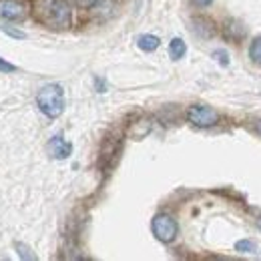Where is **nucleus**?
I'll list each match as a JSON object with an SVG mask.
<instances>
[{
  "mask_svg": "<svg viewBox=\"0 0 261 261\" xmlns=\"http://www.w3.org/2000/svg\"><path fill=\"white\" fill-rule=\"evenodd\" d=\"M33 16L46 29L63 31L72 22L70 6L66 0H33Z\"/></svg>",
  "mask_w": 261,
  "mask_h": 261,
  "instance_id": "1",
  "label": "nucleus"
},
{
  "mask_svg": "<svg viewBox=\"0 0 261 261\" xmlns=\"http://www.w3.org/2000/svg\"><path fill=\"white\" fill-rule=\"evenodd\" d=\"M36 105L46 117H50V119L61 117L63 111H65V91H63V87L55 85V83L44 85L36 95Z\"/></svg>",
  "mask_w": 261,
  "mask_h": 261,
  "instance_id": "2",
  "label": "nucleus"
},
{
  "mask_svg": "<svg viewBox=\"0 0 261 261\" xmlns=\"http://www.w3.org/2000/svg\"><path fill=\"white\" fill-rule=\"evenodd\" d=\"M187 119L191 125H195L199 129H207V127H213L219 123V113L207 105H193L187 111Z\"/></svg>",
  "mask_w": 261,
  "mask_h": 261,
  "instance_id": "3",
  "label": "nucleus"
},
{
  "mask_svg": "<svg viewBox=\"0 0 261 261\" xmlns=\"http://www.w3.org/2000/svg\"><path fill=\"white\" fill-rule=\"evenodd\" d=\"M153 233H155V237L159 239V241H163V243H171L175 237H177V233H179V225H177V221L171 217V215H167V213H159V215H155V219H153Z\"/></svg>",
  "mask_w": 261,
  "mask_h": 261,
  "instance_id": "4",
  "label": "nucleus"
},
{
  "mask_svg": "<svg viewBox=\"0 0 261 261\" xmlns=\"http://www.w3.org/2000/svg\"><path fill=\"white\" fill-rule=\"evenodd\" d=\"M27 16L24 0H0V18L4 20H22Z\"/></svg>",
  "mask_w": 261,
  "mask_h": 261,
  "instance_id": "5",
  "label": "nucleus"
},
{
  "mask_svg": "<svg viewBox=\"0 0 261 261\" xmlns=\"http://www.w3.org/2000/svg\"><path fill=\"white\" fill-rule=\"evenodd\" d=\"M48 153H50V157H55V159H66V157H70V153H72V145L66 141L63 135H55V137L48 141Z\"/></svg>",
  "mask_w": 261,
  "mask_h": 261,
  "instance_id": "6",
  "label": "nucleus"
},
{
  "mask_svg": "<svg viewBox=\"0 0 261 261\" xmlns=\"http://www.w3.org/2000/svg\"><path fill=\"white\" fill-rule=\"evenodd\" d=\"M159 44H161V40H159V36H155V34H141V36L137 38V46H139L141 50H145V53L157 50Z\"/></svg>",
  "mask_w": 261,
  "mask_h": 261,
  "instance_id": "7",
  "label": "nucleus"
},
{
  "mask_svg": "<svg viewBox=\"0 0 261 261\" xmlns=\"http://www.w3.org/2000/svg\"><path fill=\"white\" fill-rule=\"evenodd\" d=\"M185 53H187V44H185L181 38H173L171 44H169V55H171V59H173V61H181V59L185 57Z\"/></svg>",
  "mask_w": 261,
  "mask_h": 261,
  "instance_id": "8",
  "label": "nucleus"
},
{
  "mask_svg": "<svg viewBox=\"0 0 261 261\" xmlns=\"http://www.w3.org/2000/svg\"><path fill=\"white\" fill-rule=\"evenodd\" d=\"M235 249H237L239 253H255V251H257V245H255L251 239H241V241L235 243Z\"/></svg>",
  "mask_w": 261,
  "mask_h": 261,
  "instance_id": "9",
  "label": "nucleus"
},
{
  "mask_svg": "<svg viewBox=\"0 0 261 261\" xmlns=\"http://www.w3.org/2000/svg\"><path fill=\"white\" fill-rule=\"evenodd\" d=\"M249 57L255 65H261V36H257L253 42H251V48H249Z\"/></svg>",
  "mask_w": 261,
  "mask_h": 261,
  "instance_id": "10",
  "label": "nucleus"
},
{
  "mask_svg": "<svg viewBox=\"0 0 261 261\" xmlns=\"http://www.w3.org/2000/svg\"><path fill=\"white\" fill-rule=\"evenodd\" d=\"M16 249H18V255H20L22 259H36V255L29 253L31 249H29L27 245H22V243H16Z\"/></svg>",
  "mask_w": 261,
  "mask_h": 261,
  "instance_id": "11",
  "label": "nucleus"
},
{
  "mask_svg": "<svg viewBox=\"0 0 261 261\" xmlns=\"http://www.w3.org/2000/svg\"><path fill=\"white\" fill-rule=\"evenodd\" d=\"M14 70H16V66L12 63H8L6 59H0V72H14Z\"/></svg>",
  "mask_w": 261,
  "mask_h": 261,
  "instance_id": "12",
  "label": "nucleus"
},
{
  "mask_svg": "<svg viewBox=\"0 0 261 261\" xmlns=\"http://www.w3.org/2000/svg\"><path fill=\"white\" fill-rule=\"evenodd\" d=\"M213 57H215L221 65H227L229 63V55L225 53V50H215V53H213Z\"/></svg>",
  "mask_w": 261,
  "mask_h": 261,
  "instance_id": "13",
  "label": "nucleus"
},
{
  "mask_svg": "<svg viewBox=\"0 0 261 261\" xmlns=\"http://www.w3.org/2000/svg\"><path fill=\"white\" fill-rule=\"evenodd\" d=\"M0 31L10 34V36H14V38H24V33H18V31H14V29H10V27H0Z\"/></svg>",
  "mask_w": 261,
  "mask_h": 261,
  "instance_id": "14",
  "label": "nucleus"
},
{
  "mask_svg": "<svg viewBox=\"0 0 261 261\" xmlns=\"http://www.w3.org/2000/svg\"><path fill=\"white\" fill-rule=\"evenodd\" d=\"M76 2H79V6H83V8H93L98 0H76Z\"/></svg>",
  "mask_w": 261,
  "mask_h": 261,
  "instance_id": "15",
  "label": "nucleus"
},
{
  "mask_svg": "<svg viewBox=\"0 0 261 261\" xmlns=\"http://www.w3.org/2000/svg\"><path fill=\"white\" fill-rule=\"evenodd\" d=\"M195 4H199V6H207V4H211L213 0H193Z\"/></svg>",
  "mask_w": 261,
  "mask_h": 261,
  "instance_id": "16",
  "label": "nucleus"
},
{
  "mask_svg": "<svg viewBox=\"0 0 261 261\" xmlns=\"http://www.w3.org/2000/svg\"><path fill=\"white\" fill-rule=\"evenodd\" d=\"M253 127H255V133L261 137V119H259V121H255V125H253Z\"/></svg>",
  "mask_w": 261,
  "mask_h": 261,
  "instance_id": "17",
  "label": "nucleus"
},
{
  "mask_svg": "<svg viewBox=\"0 0 261 261\" xmlns=\"http://www.w3.org/2000/svg\"><path fill=\"white\" fill-rule=\"evenodd\" d=\"M257 227L261 229V217H259V219H257Z\"/></svg>",
  "mask_w": 261,
  "mask_h": 261,
  "instance_id": "18",
  "label": "nucleus"
}]
</instances>
